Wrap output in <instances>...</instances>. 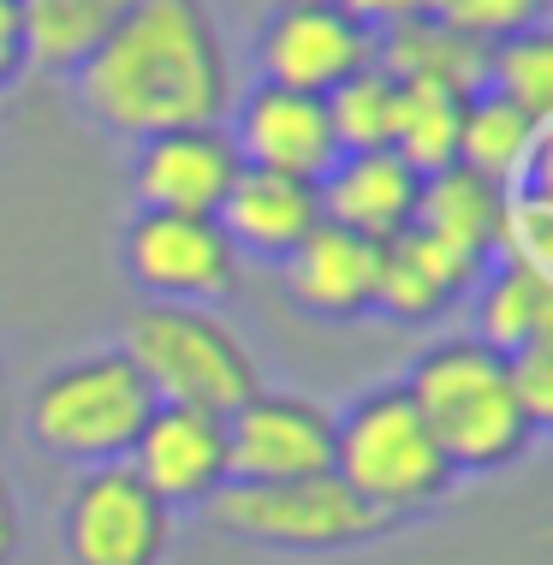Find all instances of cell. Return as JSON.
Wrapping results in <instances>:
<instances>
[{"label": "cell", "mask_w": 553, "mask_h": 565, "mask_svg": "<svg viewBox=\"0 0 553 565\" xmlns=\"http://www.w3.org/2000/svg\"><path fill=\"white\" fill-rule=\"evenodd\" d=\"M238 149L226 126H179L131 143V196L161 215H214L238 179Z\"/></svg>", "instance_id": "cell-13"}, {"label": "cell", "mask_w": 553, "mask_h": 565, "mask_svg": "<svg viewBox=\"0 0 553 565\" xmlns=\"http://www.w3.org/2000/svg\"><path fill=\"white\" fill-rule=\"evenodd\" d=\"M333 477L398 530L440 512L458 488V470L398 381L363 387L345 411H333Z\"/></svg>", "instance_id": "cell-3"}, {"label": "cell", "mask_w": 553, "mask_h": 565, "mask_svg": "<svg viewBox=\"0 0 553 565\" xmlns=\"http://www.w3.org/2000/svg\"><path fill=\"white\" fill-rule=\"evenodd\" d=\"M417 191L423 173L393 149H358V156H333V167L316 179L321 196V221L345 226L369 244H387L398 233H411L417 215Z\"/></svg>", "instance_id": "cell-15"}, {"label": "cell", "mask_w": 553, "mask_h": 565, "mask_svg": "<svg viewBox=\"0 0 553 565\" xmlns=\"http://www.w3.org/2000/svg\"><path fill=\"white\" fill-rule=\"evenodd\" d=\"M209 530L238 547H263V554H291V559H333L358 554L393 536V518H381L369 500L321 470L298 482H226L203 507Z\"/></svg>", "instance_id": "cell-6"}, {"label": "cell", "mask_w": 553, "mask_h": 565, "mask_svg": "<svg viewBox=\"0 0 553 565\" xmlns=\"http://www.w3.org/2000/svg\"><path fill=\"white\" fill-rule=\"evenodd\" d=\"M214 226L226 233V244L238 250V263H274L280 268L291 250L321 226V196L310 179H286L263 173V167H238L226 203L214 209Z\"/></svg>", "instance_id": "cell-16"}, {"label": "cell", "mask_w": 553, "mask_h": 565, "mask_svg": "<svg viewBox=\"0 0 553 565\" xmlns=\"http://www.w3.org/2000/svg\"><path fill=\"white\" fill-rule=\"evenodd\" d=\"M482 89L535 119H553V36L547 30H524L512 42L482 49Z\"/></svg>", "instance_id": "cell-24"}, {"label": "cell", "mask_w": 553, "mask_h": 565, "mask_svg": "<svg viewBox=\"0 0 553 565\" xmlns=\"http://www.w3.org/2000/svg\"><path fill=\"white\" fill-rule=\"evenodd\" d=\"M66 89L102 137L143 143L179 126H226L238 72L209 0H137L66 72Z\"/></svg>", "instance_id": "cell-1"}, {"label": "cell", "mask_w": 553, "mask_h": 565, "mask_svg": "<svg viewBox=\"0 0 553 565\" xmlns=\"http://www.w3.org/2000/svg\"><path fill=\"white\" fill-rule=\"evenodd\" d=\"M375 66L398 84H440V89H458V96H476V89H482V49L465 36H453V30L435 24V19H411L398 30H381Z\"/></svg>", "instance_id": "cell-21"}, {"label": "cell", "mask_w": 553, "mask_h": 565, "mask_svg": "<svg viewBox=\"0 0 553 565\" xmlns=\"http://www.w3.org/2000/svg\"><path fill=\"white\" fill-rule=\"evenodd\" d=\"M398 84V78H393ZM458 89L440 84H398V126H393V156H405L417 173L458 161V119H465Z\"/></svg>", "instance_id": "cell-23"}, {"label": "cell", "mask_w": 553, "mask_h": 565, "mask_svg": "<svg viewBox=\"0 0 553 565\" xmlns=\"http://www.w3.org/2000/svg\"><path fill=\"white\" fill-rule=\"evenodd\" d=\"M553 0H428V19L447 24L453 36L476 42V49H494L512 42L524 30H547Z\"/></svg>", "instance_id": "cell-27"}, {"label": "cell", "mask_w": 553, "mask_h": 565, "mask_svg": "<svg viewBox=\"0 0 553 565\" xmlns=\"http://www.w3.org/2000/svg\"><path fill=\"white\" fill-rule=\"evenodd\" d=\"M126 465L161 507L203 512L233 482V470H226V417L191 411V405H156L143 435L131 440Z\"/></svg>", "instance_id": "cell-11"}, {"label": "cell", "mask_w": 553, "mask_h": 565, "mask_svg": "<svg viewBox=\"0 0 553 565\" xmlns=\"http://www.w3.org/2000/svg\"><path fill=\"white\" fill-rule=\"evenodd\" d=\"M137 0H24V30H30V72L66 78L78 60L114 30Z\"/></svg>", "instance_id": "cell-22"}, {"label": "cell", "mask_w": 553, "mask_h": 565, "mask_svg": "<svg viewBox=\"0 0 553 565\" xmlns=\"http://www.w3.org/2000/svg\"><path fill=\"white\" fill-rule=\"evenodd\" d=\"M340 7L358 19L363 30H398V24H411V19H428V0H340Z\"/></svg>", "instance_id": "cell-30"}, {"label": "cell", "mask_w": 553, "mask_h": 565, "mask_svg": "<svg viewBox=\"0 0 553 565\" xmlns=\"http://www.w3.org/2000/svg\"><path fill=\"white\" fill-rule=\"evenodd\" d=\"M398 387L423 411L428 435L440 440V452H447L458 477H500V470L524 465L530 447L542 440L512 393L506 358L488 351L482 340H470V333L428 340L411 358Z\"/></svg>", "instance_id": "cell-2"}, {"label": "cell", "mask_w": 553, "mask_h": 565, "mask_svg": "<svg viewBox=\"0 0 553 565\" xmlns=\"http://www.w3.org/2000/svg\"><path fill=\"white\" fill-rule=\"evenodd\" d=\"M0 399H7V363H0Z\"/></svg>", "instance_id": "cell-32"}, {"label": "cell", "mask_w": 553, "mask_h": 565, "mask_svg": "<svg viewBox=\"0 0 553 565\" xmlns=\"http://www.w3.org/2000/svg\"><path fill=\"white\" fill-rule=\"evenodd\" d=\"M476 274H482L476 263H465L458 250L423 238L417 226H411V233L381 244L375 310L369 316H387V322H398V328H435L470 298Z\"/></svg>", "instance_id": "cell-17"}, {"label": "cell", "mask_w": 553, "mask_h": 565, "mask_svg": "<svg viewBox=\"0 0 553 565\" xmlns=\"http://www.w3.org/2000/svg\"><path fill=\"white\" fill-rule=\"evenodd\" d=\"M179 512L161 507L131 465L78 470L60 494L66 565H167Z\"/></svg>", "instance_id": "cell-7"}, {"label": "cell", "mask_w": 553, "mask_h": 565, "mask_svg": "<svg viewBox=\"0 0 553 565\" xmlns=\"http://www.w3.org/2000/svg\"><path fill=\"white\" fill-rule=\"evenodd\" d=\"M256 84L333 96L345 78L375 66V30H363L340 0H274L251 36Z\"/></svg>", "instance_id": "cell-9"}, {"label": "cell", "mask_w": 553, "mask_h": 565, "mask_svg": "<svg viewBox=\"0 0 553 565\" xmlns=\"http://www.w3.org/2000/svg\"><path fill=\"white\" fill-rule=\"evenodd\" d=\"M30 78V30L24 0H0V96H12Z\"/></svg>", "instance_id": "cell-29"}, {"label": "cell", "mask_w": 553, "mask_h": 565, "mask_svg": "<svg viewBox=\"0 0 553 565\" xmlns=\"http://www.w3.org/2000/svg\"><path fill=\"white\" fill-rule=\"evenodd\" d=\"M328 119H333V143H340V156H358V149H393L398 84L381 66H363L358 78H345L328 96Z\"/></svg>", "instance_id": "cell-25"}, {"label": "cell", "mask_w": 553, "mask_h": 565, "mask_svg": "<svg viewBox=\"0 0 553 565\" xmlns=\"http://www.w3.org/2000/svg\"><path fill=\"white\" fill-rule=\"evenodd\" d=\"M458 167H470L476 179H488L500 191L542 185L547 179V119L476 89L465 102V119H458Z\"/></svg>", "instance_id": "cell-18"}, {"label": "cell", "mask_w": 553, "mask_h": 565, "mask_svg": "<svg viewBox=\"0 0 553 565\" xmlns=\"http://www.w3.org/2000/svg\"><path fill=\"white\" fill-rule=\"evenodd\" d=\"M119 268L143 303H221L238 286V250L214 215L131 209V221L119 226Z\"/></svg>", "instance_id": "cell-8"}, {"label": "cell", "mask_w": 553, "mask_h": 565, "mask_svg": "<svg viewBox=\"0 0 553 565\" xmlns=\"http://www.w3.org/2000/svg\"><path fill=\"white\" fill-rule=\"evenodd\" d=\"M226 137H233L244 167L310 179V185L333 167V156H340L333 119H328V96H304V89H280V84L238 89L233 114H226Z\"/></svg>", "instance_id": "cell-12"}, {"label": "cell", "mask_w": 553, "mask_h": 565, "mask_svg": "<svg viewBox=\"0 0 553 565\" xmlns=\"http://www.w3.org/2000/svg\"><path fill=\"white\" fill-rule=\"evenodd\" d=\"M156 393L137 375V363L119 345L60 358L54 370L36 375L24 399V435L42 458L66 470L126 465L131 440L143 435Z\"/></svg>", "instance_id": "cell-4"}, {"label": "cell", "mask_w": 553, "mask_h": 565, "mask_svg": "<svg viewBox=\"0 0 553 565\" xmlns=\"http://www.w3.org/2000/svg\"><path fill=\"white\" fill-rule=\"evenodd\" d=\"M500 209H506V191L488 185V179H476L470 167H435V173H423V191H417V226L423 238L447 244L458 250L465 263L488 268V256H494V233H500Z\"/></svg>", "instance_id": "cell-19"}, {"label": "cell", "mask_w": 553, "mask_h": 565, "mask_svg": "<svg viewBox=\"0 0 553 565\" xmlns=\"http://www.w3.org/2000/svg\"><path fill=\"white\" fill-rule=\"evenodd\" d=\"M375 268H381V244L321 221L280 263V286H286V303L298 316L345 328V322H363L375 310Z\"/></svg>", "instance_id": "cell-14"}, {"label": "cell", "mask_w": 553, "mask_h": 565, "mask_svg": "<svg viewBox=\"0 0 553 565\" xmlns=\"http://www.w3.org/2000/svg\"><path fill=\"white\" fill-rule=\"evenodd\" d=\"M19 536H24V524H19V494H12L7 470H0V565L19 559Z\"/></svg>", "instance_id": "cell-31"}, {"label": "cell", "mask_w": 553, "mask_h": 565, "mask_svg": "<svg viewBox=\"0 0 553 565\" xmlns=\"http://www.w3.org/2000/svg\"><path fill=\"white\" fill-rule=\"evenodd\" d=\"M488 263H512V268L553 274V203H547V179H542V185L506 191L494 256H488Z\"/></svg>", "instance_id": "cell-26"}, {"label": "cell", "mask_w": 553, "mask_h": 565, "mask_svg": "<svg viewBox=\"0 0 553 565\" xmlns=\"http://www.w3.org/2000/svg\"><path fill=\"white\" fill-rule=\"evenodd\" d=\"M506 370H512V393L524 405V417L535 423V435H547V423H553V340L512 351Z\"/></svg>", "instance_id": "cell-28"}, {"label": "cell", "mask_w": 553, "mask_h": 565, "mask_svg": "<svg viewBox=\"0 0 553 565\" xmlns=\"http://www.w3.org/2000/svg\"><path fill=\"white\" fill-rule=\"evenodd\" d=\"M226 470L233 482H298L333 470V411L310 393L256 387L226 411Z\"/></svg>", "instance_id": "cell-10"}, {"label": "cell", "mask_w": 553, "mask_h": 565, "mask_svg": "<svg viewBox=\"0 0 553 565\" xmlns=\"http://www.w3.org/2000/svg\"><path fill=\"white\" fill-rule=\"evenodd\" d=\"M119 351L149 381L156 405H191L226 417L263 387V363L214 303H137Z\"/></svg>", "instance_id": "cell-5"}, {"label": "cell", "mask_w": 553, "mask_h": 565, "mask_svg": "<svg viewBox=\"0 0 553 565\" xmlns=\"http://www.w3.org/2000/svg\"><path fill=\"white\" fill-rule=\"evenodd\" d=\"M465 303H470V340H482L500 358L553 340V274L488 263Z\"/></svg>", "instance_id": "cell-20"}]
</instances>
